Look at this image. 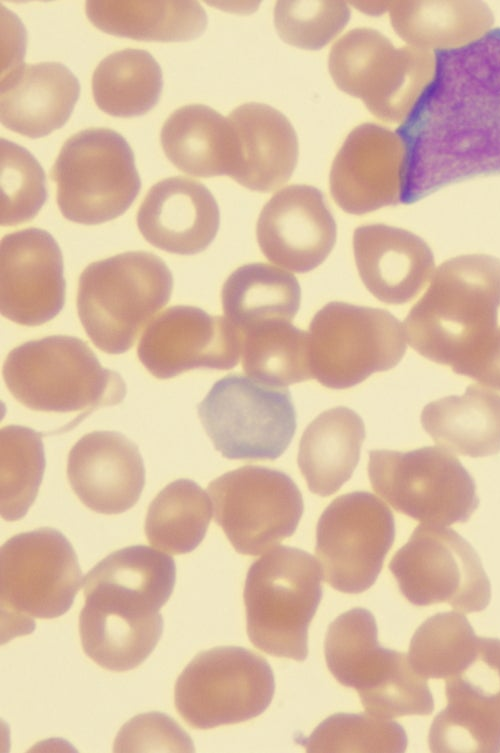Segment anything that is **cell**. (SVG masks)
Instances as JSON below:
<instances>
[{
  "instance_id": "cell-6",
  "label": "cell",
  "mask_w": 500,
  "mask_h": 753,
  "mask_svg": "<svg viewBox=\"0 0 500 753\" xmlns=\"http://www.w3.org/2000/svg\"><path fill=\"white\" fill-rule=\"evenodd\" d=\"M83 583L71 543L53 528L8 539L0 550L2 643L30 634L35 619L66 613Z\"/></svg>"
},
{
  "instance_id": "cell-3",
  "label": "cell",
  "mask_w": 500,
  "mask_h": 753,
  "mask_svg": "<svg viewBox=\"0 0 500 753\" xmlns=\"http://www.w3.org/2000/svg\"><path fill=\"white\" fill-rule=\"evenodd\" d=\"M172 274L156 255L129 251L89 264L81 273L77 312L101 351L122 354L169 301Z\"/></svg>"
},
{
  "instance_id": "cell-40",
  "label": "cell",
  "mask_w": 500,
  "mask_h": 753,
  "mask_svg": "<svg viewBox=\"0 0 500 753\" xmlns=\"http://www.w3.org/2000/svg\"><path fill=\"white\" fill-rule=\"evenodd\" d=\"M471 378L479 384L500 391V326Z\"/></svg>"
},
{
  "instance_id": "cell-22",
  "label": "cell",
  "mask_w": 500,
  "mask_h": 753,
  "mask_svg": "<svg viewBox=\"0 0 500 753\" xmlns=\"http://www.w3.org/2000/svg\"><path fill=\"white\" fill-rule=\"evenodd\" d=\"M353 252L363 284L386 304L411 301L436 270L432 250L422 238L385 224L356 228Z\"/></svg>"
},
{
  "instance_id": "cell-26",
  "label": "cell",
  "mask_w": 500,
  "mask_h": 753,
  "mask_svg": "<svg viewBox=\"0 0 500 753\" xmlns=\"http://www.w3.org/2000/svg\"><path fill=\"white\" fill-rule=\"evenodd\" d=\"M365 439L361 417L347 407L319 414L305 429L297 462L308 488L330 496L352 476Z\"/></svg>"
},
{
  "instance_id": "cell-8",
  "label": "cell",
  "mask_w": 500,
  "mask_h": 753,
  "mask_svg": "<svg viewBox=\"0 0 500 753\" xmlns=\"http://www.w3.org/2000/svg\"><path fill=\"white\" fill-rule=\"evenodd\" d=\"M51 179L61 214L84 225L119 217L141 187L132 149L122 135L108 128H88L68 138Z\"/></svg>"
},
{
  "instance_id": "cell-27",
  "label": "cell",
  "mask_w": 500,
  "mask_h": 753,
  "mask_svg": "<svg viewBox=\"0 0 500 753\" xmlns=\"http://www.w3.org/2000/svg\"><path fill=\"white\" fill-rule=\"evenodd\" d=\"M395 32L409 46L447 51L469 45L492 29L489 6L479 1L388 2Z\"/></svg>"
},
{
  "instance_id": "cell-10",
  "label": "cell",
  "mask_w": 500,
  "mask_h": 753,
  "mask_svg": "<svg viewBox=\"0 0 500 753\" xmlns=\"http://www.w3.org/2000/svg\"><path fill=\"white\" fill-rule=\"evenodd\" d=\"M368 476L374 491L395 510L424 524L465 522L479 505L474 479L440 446L370 451Z\"/></svg>"
},
{
  "instance_id": "cell-18",
  "label": "cell",
  "mask_w": 500,
  "mask_h": 753,
  "mask_svg": "<svg viewBox=\"0 0 500 753\" xmlns=\"http://www.w3.org/2000/svg\"><path fill=\"white\" fill-rule=\"evenodd\" d=\"M404 146L396 132L363 123L346 137L329 175L330 192L346 213L363 215L400 203Z\"/></svg>"
},
{
  "instance_id": "cell-17",
  "label": "cell",
  "mask_w": 500,
  "mask_h": 753,
  "mask_svg": "<svg viewBox=\"0 0 500 753\" xmlns=\"http://www.w3.org/2000/svg\"><path fill=\"white\" fill-rule=\"evenodd\" d=\"M63 259L45 230L28 228L5 235L0 243L1 314L23 326L53 319L65 303Z\"/></svg>"
},
{
  "instance_id": "cell-35",
  "label": "cell",
  "mask_w": 500,
  "mask_h": 753,
  "mask_svg": "<svg viewBox=\"0 0 500 753\" xmlns=\"http://www.w3.org/2000/svg\"><path fill=\"white\" fill-rule=\"evenodd\" d=\"M0 511L16 521L33 504L45 469L42 435L31 428L9 425L0 433Z\"/></svg>"
},
{
  "instance_id": "cell-37",
  "label": "cell",
  "mask_w": 500,
  "mask_h": 753,
  "mask_svg": "<svg viewBox=\"0 0 500 753\" xmlns=\"http://www.w3.org/2000/svg\"><path fill=\"white\" fill-rule=\"evenodd\" d=\"M350 9L342 1H279L274 23L288 44L307 50L327 45L345 27Z\"/></svg>"
},
{
  "instance_id": "cell-23",
  "label": "cell",
  "mask_w": 500,
  "mask_h": 753,
  "mask_svg": "<svg viewBox=\"0 0 500 753\" xmlns=\"http://www.w3.org/2000/svg\"><path fill=\"white\" fill-rule=\"evenodd\" d=\"M227 118L234 143L228 176L259 192L286 183L298 160V139L290 121L275 108L256 102L240 105Z\"/></svg>"
},
{
  "instance_id": "cell-9",
  "label": "cell",
  "mask_w": 500,
  "mask_h": 753,
  "mask_svg": "<svg viewBox=\"0 0 500 753\" xmlns=\"http://www.w3.org/2000/svg\"><path fill=\"white\" fill-rule=\"evenodd\" d=\"M308 340L312 378L332 389L392 369L407 349L404 326L390 312L345 302H330L314 315Z\"/></svg>"
},
{
  "instance_id": "cell-7",
  "label": "cell",
  "mask_w": 500,
  "mask_h": 753,
  "mask_svg": "<svg viewBox=\"0 0 500 753\" xmlns=\"http://www.w3.org/2000/svg\"><path fill=\"white\" fill-rule=\"evenodd\" d=\"M328 67L343 92L360 98L379 120L403 122L431 83L435 53L396 48L379 31L355 28L332 46Z\"/></svg>"
},
{
  "instance_id": "cell-28",
  "label": "cell",
  "mask_w": 500,
  "mask_h": 753,
  "mask_svg": "<svg viewBox=\"0 0 500 753\" xmlns=\"http://www.w3.org/2000/svg\"><path fill=\"white\" fill-rule=\"evenodd\" d=\"M160 141L169 161L195 177L229 175L233 131L227 117L202 104L176 109L163 124Z\"/></svg>"
},
{
  "instance_id": "cell-36",
  "label": "cell",
  "mask_w": 500,
  "mask_h": 753,
  "mask_svg": "<svg viewBox=\"0 0 500 753\" xmlns=\"http://www.w3.org/2000/svg\"><path fill=\"white\" fill-rule=\"evenodd\" d=\"M1 226L32 220L47 198L45 174L35 157L16 143L1 139Z\"/></svg>"
},
{
  "instance_id": "cell-19",
  "label": "cell",
  "mask_w": 500,
  "mask_h": 753,
  "mask_svg": "<svg viewBox=\"0 0 500 753\" xmlns=\"http://www.w3.org/2000/svg\"><path fill=\"white\" fill-rule=\"evenodd\" d=\"M256 236L264 256L295 273L319 266L332 251L336 222L322 192L294 184L276 192L262 208Z\"/></svg>"
},
{
  "instance_id": "cell-13",
  "label": "cell",
  "mask_w": 500,
  "mask_h": 753,
  "mask_svg": "<svg viewBox=\"0 0 500 753\" xmlns=\"http://www.w3.org/2000/svg\"><path fill=\"white\" fill-rule=\"evenodd\" d=\"M207 490L215 522L243 555L262 554L293 535L304 509L295 482L264 466L229 471L210 482Z\"/></svg>"
},
{
  "instance_id": "cell-30",
  "label": "cell",
  "mask_w": 500,
  "mask_h": 753,
  "mask_svg": "<svg viewBox=\"0 0 500 753\" xmlns=\"http://www.w3.org/2000/svg\"><path fill=\"white\" fill-rule=\"evenodd\" d=\"M300 300L296 277L267 263L237 268L221 291L224 315L241 333L269 322H291Z\"/></svg>"
},
{
  "instance_id": "cell-11",
  "label": "cell",
  "mask_w": 500,
  "mask_h": 753,
  "mask_svg": "<svg viewBox=\"0 0 500 753\" xmlns=\"http://www.w3.org/2000/svg\"><path fill=\"white\" fill-rule=\"evenodd\" d=\"M198 415L215 449L228 459L275 460L296 430L289 390L241 374L218 380Z\"/></svg>"
},
{
  "instance_id": "cell-38",
  "label": "cell",
  "mask_w": 500,
  "mask_h": 753,
  "mask_svg": "<svg viewBox=\"0 0 500 753\" xmlns=\"http://www.w3.org/2000/svg\"><path fill=\"white\" fill-rule=\"evenodd\" d=\"M399 730L369 713H339L324 720L304 741L308 752L396 750Z\"/></svg>"
},
{
  "instance_id": "cell-29",
  "label": "cell",
  "mask_w": 500,
  "mask_h": 753,
  "mask_svg": "<svg viewBox=\"0 0 500 753\" xmlns=\"http://www.w3.org/2000/svg\"><path fill=\"white\" fill-rule=\"evenodd\" d=\"M85 12L98 29L143 41H187L207 25L203 7L194 1H88Z\"/></svg>"
},
{
  "instance_id": "cell-14",
  "label": "cell",
  "mask_w": 500,
  "mask_h": 753,
  "mask_svg": "<svg viewBox=\"0 0 500 753\" xmlns=\"http://www.w3.org/2000/svg\"><path fill=\"white\" fill-rule=\"evenodd\" d=\"M395 535L389 507L372 493L334 499L316 528V554L323 579L343 593H361L377 579Z\"/></svg>"
},
{
  "instance_id": "cell-2",
  "label": "cell",
  "mask_w": 500,
  "mask_h": 753,
  "mask_svg": "<svg viewBox=\"0 0 500 753\" xmlns=\"http://www.w3.org/2000/svg\"><path fill=\"white\" fill-rule=\"evenodd\" d=\"M499 307V258L448 259L405 318L407 343L426 359L471 378L498 328Z\"/></svg>"
},
{
  "instance_id": "cell-34",
  "label": "cell",
  "mask_w": 500,
  "mask_h": 753,
  "mask_svg": "<svg viewBox=\"0 0 500 753\" xmlns=\"http://www.w3.org/2000/svg\"><path fill=\"white\" fill-rule=\"evenodd\" d=\"M241 335L242 367L252 379L284 388L312 378L308 333L291 322L261 324Z\"/></svg>"
},
{
  "instance_id": "cell-20",
  "label": "cell",
  "mask_w": 500,
  "mask_h": 753,
  "mask_svg": "<svg viewBox=\"0 0 500 753\" xmlns=\"http://www.w3.org/2000/svg\"><path fill=\"white\" fill-rule=\"evenodd\" d=\"M67 477L79 500L101 514H120L138 501L145 468L135 443L115 431H93L71 448Z\"/></svg>"
},
{
  "instance_id": "cell-33",
  "label": "cell",
  "mask_w": 500,
  "mask_h": 753,
  "mask_svg": "<svg viewBox=\"0 0 500 753\" xmlns=\"http://www.w3.org/2000/svg\"><path fill=\"white\" fill-rule=\"evenodd\" d=\"M212 517L209 496L195 482L179 479L165 486L151 502L145 534L156 549L170 554L193 551L203 540Z\"/></svg>"
},
{
  "instance_id": "cell-24",
  "label": "cell",
  "mask_w": 500,
  "mask_h": 753,
  "mask_svg": "<svg viewBox=\"0 0 500 753\" xmlns=\"http://www.w3.org/2000/svg\"><path fill=\"white\" fill-rule=\"evenodd\" d=\"M79 93L77 78L59 62L14 64L1 79V123L29 138L46 136L66 123Z\"/></svg>"
},
{
  "instance_id": "cell-15",
  "label": "cell",
  "mask_w": 500,
  "mask_h": 753,
  "mask_svg": "<svg viewBox=\"0 0 500 753\" xmlns=\"http://www.w3.org/2000/svg\"><path fill=\"white\" fill-rule=\"evenodd\" d=\"M324 652L332 675L358 692L367 713L382 718L413 709L411 682L398 654L379 646L368 610L354 608L338 616L327 630Z\"/></svg>"
},
{
  "instance_id": "cell-5",
  "label": "cell",
  "mask_w": 500,
  "mask_h": 753,
  "mask_svg": "<svg viewBox=\"0 0 500 753\" xmlns=\"http://www.w3.org/2000/svg\"><path fill=\"white\" fill-rule=\"evenodd\" d=\"M322 578L319 562L298 548L279 546L257 559L243 593L252 644L269 655L305 660Z\"/></svg>"
},
{
  "instance_id": "cell-25",
  "label": "cell",
  "mask_w": 500,
  "mask_h": 753,
  "mask_svg": "<svg viewBox=\"0 0 500 753\" xmlns=\"http://www.w3.org/2000/svg\"><path fill=\"white\" fill-rule=\"evenodd\" d=\"M423 429L452 453L480 458L500 452V394L482 384L427 404Z\"/></svg>"
},
{
  "instance_id": "cell-16",
  "label": "cell",
  "mask_w": 500,
  "mask_h": 753,
  "mask_svg": "<svg viewBox=\"0 0 500 753\" xmlns=\"http://www.w3.org/2000/svg\"><path fill=\"white\" fill-rule=\"evenodd\" d=\"M241 346V332L225 316L177 305L146 326L137 355L154 377L168 379L195 368L231 369Z\"/></svg>"
},
{
  "instance_id": "cell-39",
  "label": "cell",
  "mask_w": 500,
  "mask_h": 753,
  "mask_svg": "<svg viewBox=\"0 0 500 753\" xmlns=\"http://www.w3.org/2000/svg\"><path fill=\"white\" fill-rule=\"evenodd\" d=\"M194 751L189 736L177 723L158 712L141 714L120 730L114 751Z\"/></svg>"
},
{
  "instance_id": "cell-21",
  "label": "cell",
  "mask_w": 500,
  "mask_h": 753,
  "mask_svg": "<svg viewBox=\"0 0 500 753\" xmlns=\"http://www.w3.org/2000/svg\"><path fill=\"white\" fill-rule=\"evenodd\" d=\"M218 204L199 181L175 176L154 184L137 212L142 236L154 247L178 255L206 249L219 228Z\"/></svg>"
},
{
  "instance_id": "cell-4",
  "label": "cell",
  "mask_w": 500,
  "mask_h": 753,
  "mask_svg": "<svg viewBox=\"0 0 500 753\" xmlns=\"http://www.w3.org/2000/svg\"><path fill=\"white\" fill-rule=\"evenodd\" d=\"M3 378L25 407L42 412H81L119 404L126 385L115 371L104 368L79 338L53 335L23 343L9 352Z\"/></svg>"
},
{
  "instance_id": "cell-32",
  "label": "cell",
  "mask_w": 500,
  "mask_h": 753,
  "mask_svg": "<svg viewBox=\"0 0 500 753\" xmlns=\"http://www.w3.org/2000/svg\"><path fill=\"white\" fill-rule=\"evenodd\" d=\"M162 71L147 51L127 48L105 57L92 76L98 108L116 117L140 116L151 110L162 91Z\"/></svg>"
},
{
  "instance_id": "cell-12",
  "label": "cell",
  "mask_w": 500,
  "mask_h": 753,
  "mask_svg": "<svg viewBox=\"0 0 500 753\" xmlns=\"http://www.w3.org/2000/svg\"><path fill=\"white\" fill-rule=\"evenodd\" d=\"M273 672L260 655L236 646L202 651L174 686V705L192 728L210 729L250 720L274 695Z\"/></svg>"
},
{
  "instance_id": "cell-31",
  "label": "cell",
  "mask_w": 500,
  "mask_h": 753,
  "mask_svg": "<svg viewBox=\"0 0 500 753\" xmlns=\"http://www.w3.org/2000/svg\"><path fill=\"white\" fill-rule=\"evenodd\" d=\"M78 629L83 651L91 660L106 670L124 672L151 654L162 635L163 620L161 614L125 617L85 602Z\"/></svg>"
},
{
  "instance_id": "cell-1",
  "label": "cell",
  "mask_w": 500,
  "mask_h": 753,
  "mask_svg": "<svg viewBox=\"0 0 500 753\" xmlns=\"http://www.w3.org/2000/svg\"><path fill=\"white\" fill-rule=\"evenodd\" d=\"M435 58L431 83L396 130L404 146V204L500 174V28Z\"/></svg>"
}]
</instances>
